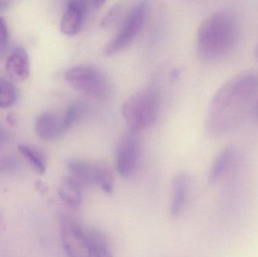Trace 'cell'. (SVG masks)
I'll use <instances>...</instances> for the list:
<instances>
[{
	"label": "cell",
	"mask_w": 258,
	"mask_h": 257,
	"mask_svg": "<svg viewBox=\"0 0 258 257\" xmlns=\"http://www.w3.org/2000/svg\"><path fill=\"white\" fill-rule=\"evenodd\" d=\"M141 156V142L139 132L128 129L124 133L116 149V170L122 178L128 179L139 167Z\"/></svg>",
	"instance_id": "obj_6"
},
{
	"label": "cell",
	"mask_w": 258,
	"mask_h": 257,
	"mask_svg": "<svg viewBox=\"0 0 258 257\" xmlns=\"http://www.w3.org/2000/svg\"><path fill=\"white\" fill-rule=\"evenodd\" d=\"M66 167L69 175L78 180L85 187L96 185L97 161L74 157L67 161Z\"/></svg>",
	"instance_id": "obj_11"
},
{
	"label": "cell",
	"mask_w": 258,
	"mask_h": 257,
	"mask_svg": "<svg viewBox=\"0 0 258 257\" xmlns=\"http://www.w3.org/2000/svg\"><path fill=\"white\" fill-rule=\"evenodd\" d=\"M11 3L9 1H0V12L7 10L10 7Z\"/></svg>",
	"instance_id": "obj_25"
},
{
	"label": "cell",
	"mask_w": 258,
	"mask_h": 257,
	"mask_svg": "<svg viewBox=\"0 0 258 257\" xmlns=\"http://www.w3.org/2000/svg\"><path fill=\"white\" fill-rule=\"evenodd\" d=\"M9 42V28L6 21L0 18V54H3L7 49Z\"/></svg>",
	"instance_id": "obj_22"
},
{
	"label": "cell",
	"mask_w": 258,
	"mask_h": 257,
	"mask_svg": "<svg viewBox=\"0 0 258 257\" xmlns=\"http://www.w3.org/2000/svg\"><path fill=\"white\" fill-rule=\"evenodd\" d=\"M18 91L15 84L6 79H0V108H9L16 104Z\"/></svg>",
	"instance_id": "obj_18"
},
{
	"label": "cell",
	"mask_w": 258,
	"mask_h": 257,
	"mask_svg": "<svg viewBox=\"0 0 258 257\" xmlns=\"http://www.w3.org/2000/svg\"><path fill=\"white\" fill-rule=\"evenodd\" d=\"M59 225L62 244L68 257H92L88 230L64 214L59 217Z\"/></svg>",
	"instance_id": "obj_7"
},
{
	"label": "cell",
	"mask_w": 258,
	"mask_h": 257,
	"mask_svg": "<svg viewBox=\"0 0 258 257\" xmlns=\"http://www.w3.org/2000/svg\"><path fill=\"white\" fill-rule=\"evenodd\" d=\"M35 187H36V190L41 195H45L48 193V187H47L46 184L43 181H40V180H37L35 182Z\"/></svg>",
	"instance_id": "obj_24"
},
{
	"label": "cell",
	"mask_w": 258,
	"mask_h": 257,
	"mask_svg": "<svg viewBox=\"0 0 258 257\" xmlns=\"http://www.w3.org/2000/svg\"><path fill=\"white\" fill-rule=\"evenodd\" d=\"M192 186V178L187 172H179L173 178L170 214L177 218L181 214L187 202Z\"/></svg>",
	"instance_id": "obj_10"
},
{
	"label": "cell",
	"mask_w": 258,
	"mask_h": 257,
	"mask_svg": "<svg viewBox=\"0 0 258 257\" xmlns=\"http://www.w3.org/2000/svg\"><path fill=\"white\" fill-rule=\"evenodd\" d=\"M84 106L80 103H74L68 107L61 117L63 131L66 133L80 119L84 113Z\"/></svg>",
	"instance_id": "obj_19"
},
{
	"label": "cell",
	"mask_w": 258,
	"mask_h": 257,
	"mask_svg": "<svg viewBox=\"0 0 258 257\" xmlns=\"http://www.w3.org/2000/svg\"><path fill=\"white\" fill-rule=\"evenodd\" d=\"M255 113H256V116H257V117L258 118V101H257V104H256Z\"/></svg>",
	"instance_id": "obj_30"
},
{
	"label": "cell",
	"mask_w": 258,
	"mask_h": 257,
	"mask_svg": "<svg viewBox=\"0 0 258 257\" xmlns=\"http://www.w3.org/2000/svg\"><path fill=\"white\" fill-rule=\"evenodd\" d=\"M65 79L72 87L92 98H104L108 83L101 69L90 64H79L65 72Z\"/></svg>",
	"instance_id": "obj_5"
},
{
	"label": "cell",
	"mask_w": 258,
	"mask_h": 257,
	"mask_svg": "<svg viewBox=\"0 0 258 257\" xmlns=\"http://www.w3.org/2000/svg\"><path fill=\"white\" fill-rule=\"evenodd\" d=\"M84 186L74 177L68 175L60 181L57 194L62 202L71 208H79L83 202Z\"/></svg>",
	"instance_id": "obj_13"
},
{
	"label": "cell",
	"mask_w": 258,
	"mask_h": 257,
	"mask_svg": "<svg viewBox=\"0 0 258 257\" xmlns=\"http://www.w3.org/2000/svg\"><path fill=\"white\" fill-rule=\"evenodd\" d=\"M240 37L239 18L230 9H221L206 17L198 28L197 52L204 61L214 63L227 58Z\"/></svg>",
	"instance_id": "obj_2"
},
{
	"label": "cell",
	"mask_w": 258,
	"mask_h": 257,
	"mask_svg": "<svg viewBox=\"0 0 258 257\" xmlns=\"http://www.w3.org/2000/svg\"><path fill=\"white\" fill-rule=\"evenodd\" d=\"M254 54L256 60H257L258 61V42L257 45H255V48H254Z\"/></svg>",
	"instance_id": "obj_29"
},
{
	"label": "cell",
	"mask_w": 258,
	"mask_h": 257,
	"mask_svg": "<svg viewBox=\"0 0 258 257\" xmlns=\"http://www.w3.org/2000/svg\"><path fill=\"white\" fill-rule=\"evenodd\" d=\"M147 6L145 1L138 2L132 6L116 34L104 47V55L110 57L118 54L136 39L145 24Z\"/></svg>",
	"instance_id": "obj_4"
},
{
	"label": "cell",
	"mask_w": 258,
	"mask_h": 257,
	"mask_svg": "<svg viewBox=\"0 0 258 257\" xmlns=\"http://www.w3.org/2000/svg\"><path fill=\"white\" fill-rule=\"evenodd\" d=\"M241 153L236 146H228L218 154L212 163L209 175V182L215 184L239 166Z\"/></svg>",
	"instance_id": "obj_8"
},
{
	"label": "cell",
	"mask_w": 258,
	"mask_h": 257,
	"mask_svg": "<svg viewBox=\"0 0 258 257\" xmlns=\"http://www.w3.org/2000/svg\"><path fill=\"white\" fill-rule=\"evenodd\" d=\"M104 3H105V1L96 0V1L92 2V7L95 8V9H99V8L101 7Z\"/></svg>",
	"instance_id": "obj_28"
},
{
	"label": "cell",
	"mask_w": 258,
	"mask_h": 257,
	"mask_svg": "<svg viewBox=\"0 0 258 257\" xmlns=\"http://www.w3.org/2000/svg\"><path fill=\"white\" fill-rule=\"evenodd\" d=\"M122 6L119 3H116L114 6H112L103 18L102 21H101V26L104 28H108L113 26L119 19L121 14H122Z\"/></svg>",
	"instance_id": "obj_21"
},
{
	"label": "cell",
	"mask_w": 258,
	"mask_h": 257,
	"mask_svg": "<svg viewBox=\"0 0 258 257\" xmlns=\"http://www.w3.org/2000/svg\"><path fill=\"white\" fill-rule=\"evenodd\" d=\"M180 70L177 68L176 69H173L172 72L171 73V78L172 80H176L177 78H178L180 77Z\"/></svg>",
	"instance_id": "obj_26"
},
{
	"label": "cell",
	"mask_w": 258,
	"mask_h": 257,
	"mask_svg": "<svg viewBox=\"0 0 258 257\" xmlns=\"http://www.w3.org/2000/svg\"><path fill=\"white\" fill-rule=\"evenodd\" d=\"M160 94L155 87L141 89L127 98L122 114L129 129L140 132L153 125L159 116Z\"/></svg>",
	"instance_id": "obj_3"
},
{
	"label": "cell",
	"mask_w": 258,
	"mask_h": 257,
	"mask_svg": "<svg viewBox=\"0 0 258 257\" xmlns=\"http://www.w3.org/2000/svg\"><path fill=\"white\" fill-rule=\"evenodd\" d=\"M7 122L11 125V126H15L16 125V119L13 115H9L7 116Z\"/></svg>",
	"instance_id": "obj_27"
},
{
	"label": "cell",
	"mask_w": 258,
	"mask_h": 257,
	"mask_svg": "<svg viewBox=\"0 0 258 257\" xmlns=\"http://www.w3.org/2000/svg\"><path fill=\"white\" fill-rule=\"evenodd\" d=\"M21 167V162L13 156L0 157V175H9L17 172Z\"/></svg>",
	"instance_id": "obj_20"
},
{
	"label": "cell",
	"mask_w": 258,
	"mask_h": 257,
	"mask_svg": "<svg viewBox=\"0 0 258 257\" xmlns=\"http://www.w3.org/2000/svg\"><path fill=\"white\" fill-rule=\"evenodd\" d=\"M9 141V137L6 130L0 125V149H4Z\"/></svg>",
	"instance_id": "obj_23"
},
{
	"label": "cell",
	"mask_w": 258,
	"mask_h": 257,
	"mask_svg": "<svg viewBox=\"0 0 258 257\" xmlns=\"http://www.w3.org/2000/svg\"><path fill=\"white\" fill-rule=\"evenodd\" d=\"M96 185L107 194H111L114 189L113 170L104 161H97Z\"/></svg>",
	"instance_id": "obj_17"
},
{
	"label": "cell",
	"mask_w": 258,
	"mask_h": 257,
	"mask_svg": "<svg viewBox=\"0 0 258 257\" xmlns=\"http://www.w3.org/2000/svg\"><path fill=\"white\" fill-rule=\"evenodd\" d=\"M87 6L86 2L81 0L68 2L60 21V28L63 34L75 36L80 33L84 23Z\"/></svg>",
	"instance_id": "obj_9"
},
{
	"label": "cell",
	"mask_w": 258,
	"mask_h": 257,
	"mask_svg": "<svg viewBox=\"0 0 258 257\" xmlns=\"http://www.w3.org/2000/svg\"><path fill=\"white\" fill-rule=\"evenodd\" d=\"M35 131L39 138L54 141L64 134L61 118L50 112L39 115L35 122Z\"/></svg>",
	"instance_id": "obj_12"
},
{
	"label": "cell",
	"mask_w": 258,
	"mask_h": 257,
	"mask_svg": "<svg viewBox=\"0 0 258 257\" xmlns=\"http://www.w3.org/2000/svg\"><path fill=\"white\" fill-rule=\"evenodd\" d=\"M8 73L21 81L28 78L30 75V60L27 51L21 47L15 48L6 61Z\"/></svg>",
	"instance_id": "obj_14"
},
{
	"label": "cell",
	"mask_w": 258,
	"mask_h": 257,
	"mask_svg": "<svg viewBox=\"0 0 258 257\" xmlns=\"http://www.w3.org/2000/svg\"><path fill=\"white\" fill-rule=\"evenodd\" d=\"M18 151L31 165L36 174L42 175L46 172V161L40 152L26 145H20L18 146Z\"/></svg>",
	"instance_id": "obj_16"
},
{
	"label": "cell",
	"mask_w": 258,
	"mask_h": 257,
	"mask_svg": "<svg viewBox=\"0 0 258 257\" xmlns=\"http://www.w3.org/2000/svg\"><path fill=\"white\" fill-rule=\"evenodd\" d=\"M92 257H113L110 242L105 234L98 229L88 230Z\"/></svg>",
	"instance_id": "obj_15"
},
{
	"label": "cell",
	"mask_w": 258,
	"mask_h": 257,
	"mask_svg": "<svg viewBox=\"0 0 258 257\" xmlns=\"http://www.w3.org/2000/svg\"><path fill=\"white\" fill-rule=\"evenodd\" d=\"M258 90V73L245 70L225 81L212 97L206 119V131L219 137L234 129Z\"/></svg>",
	"instance_id": "obj_1"
}]
</instances>
